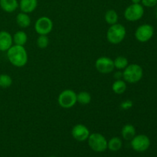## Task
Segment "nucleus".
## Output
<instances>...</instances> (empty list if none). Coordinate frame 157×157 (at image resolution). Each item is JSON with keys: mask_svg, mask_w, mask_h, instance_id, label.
I'll return each instance as SVG.
<instances>
[{"mask_svg": "<svg viewBox=\"0 0 157 157\" xmlns=\"http://www.w3.org/2000/svg\"><path fill=\"white\" fill-rule=\"evenodd\" d=\"M12 39L14 44L24 46L27 43L28 35L24 31H18L12 35Z\"/></svg>", "mask_w": 157, "mask_h": 157, "instance_id": "17", "label": "nucleus"}, {"mask_svg": "<svg viewBox=\"0 0 157 157\" xmlns=\"http://www.w3.org/2000/svg\"><path fill=\"white\" fill-rule=\"evenodd\" d=\"M13 45L12 35L6 31L0 32V52H7Z\"/></svg>", "mask_w": 157, "mask_h": 157, "instance_id": "12", "label": "nucleus"}, {"mask_svg": "<svg viewBox=\"0 0 157 157\" xmlns=\"http://www.w3.org/2000/svg\"><path fill=\"white\" fill-rule=\"evenodd\" d=\"M141 3L144 7L153 8L157 5V0H142Z\"/></svg>", "mask_w": 157, "mask_h": 157, "instance_id": "25", "label": "nucleus"}, {"mask_svg": "<svg viewBox=\"0 0 157 157\" xmlns=\"http://www.w3.org/2000/svg\"><path fill=\"white\" fill-rule=\"evenodd\" d=\"M12 84V78L11 76L6 74L0 75V87L2 88H8Z\"/></svg>", "mask_w": 157, "mask_h": 157, "instance_id": "23", "label": "nucleus"}, {"mask_svg": "<svg viewBox=\"0 0 157 157\" xmlns=\"http://www.w3.org/2000/svg\"><path fill=\"white\" fill-rule=\"evenodd\" d=\"M58 103L62 108H71L77 104V94L71 89L62 90L58 95Z\"/></svg>", "mask_w": 157, "mask_h": 157, "instance_id": "4", "label": "nucleus"}, {"mask_svg": "<svg viewBox=\"0 0 157 157\" xmlns=\"http://www.w3.org/2000/svg\"><path fill=\"white\" fill-rule=\"evenodd\" d=\"M127 82L124 80L117 79L112 84V90L117 94H122L127 90Z\"/></svg>", "mask_w": 157, "mask_h": 157, "instance_id": "18", "label": "nucleus"}, {"mask_svg": "<svg viewBox=\"0 0 157 157\" xmlns=\"http://www.w3.org/2000/svg\"><path fill=\"white\" fill-rule=\"evenodd\" d=\"M104 20L110 25H114L118 21V14L113 9H109L104 15Z\"/></svg>", "mask_w": 157, "mask_h": 157, "instance_id": "20", "label": "nucleus"}, {"mask_svg": "<svg viewBox=\"0 0 157 157\" xmlns=\"http://www.w3.org/2000/svg\"><path fill=\"white\" fill-rule=\"evenodd\" d=\"M122 145V140H121V138L117 137V136L112 137L110 140L107 141V148H108L110 151H118V150H120L121 149Z\"/></svg>", "mask_w": 157, "mask_h": 157, "instance_id": "19", "label": "nucleus"}, {"mask_svg": "<svg viewBox=\"0 0 157 157\" xmlns=\"http://www.w3.org/2000/svg\"><path fill=\"white\" fill-rule=\"evenodd\" d=\"M7 58L9 62L17 67H22L28 63V53L24 46L13 44L7 51Z\"/></svg>", "mask_w": 157, "mask_h": 157, "instance_id": "1", "label": "nucleus"}, {"mask_svg": "<svg viewBox=\"0 0 157 157\" xmlns=\"http://www.w3.org/2000/svg\"><path fill=\"white\" fill-rule=\"evenodd\" d=\"M50 157H55V156H50Z\"/></svg>", "mask_w": 157, "mask_h": 157, "instance_id": "30", "label": "nucleus"}, {"mask_svg": "<svg viewBox=\"0 0 157 157\" xmlns=\"http://www.w3.org/2000/svg\"><path fill=\"white\" fill-rule=\"evenodd\" d=\"M115 68L118 70H124L129 64L128 59L124 56H118L113 60Z\"/></svg>", "mask_w": 157, "mask_h": 157, "instance_id": "22", "label": "nucleus"}, {"mask_svg": "<svg viewBox=\"0 0 157 157\" xmlns=\"http://www.w3.org/2000/svg\"><path fill=\"white\" fill-rule=\"evenodd\" d=\"M16 23L21 29H26L31 25V18L29 14L21 12L16 16Z\"/></svg>", "mask_w": 157, "mask_h": 157, "instance_id": "16", "label": "nucleus"}, {"mask_svg": "<svg viewBox=\"0 0 157 157\" xmlns=\"http://www.w3.org/2000/svg\"><path fill=\"white\" fill-rule=\"evenodd\" d=\"M156 18H157V10H156Z\"/></svg>", "mask_w": 157, "mask_h": 157, "instance_id": "29", "label": "nucleus"}, {"mask_svg": "<svg viewBox=\"0 0 157 157\" xmlns=\"http://www.w3.org/2000/svg\"><path fill=\"white\" fill-rule=\"evenodd\" d=\"M87 140L89 147L94 151L101 153L107 149V140L101 133H91L89 136Z\"/></svg>", "mask_w": 157, "mask_h": 157, "instance_id": "5", "label": "nucleus"}, {"mask_svg": "<svg viewBox=\"0 0 157 157\" xmlns=\"http://www.w3.org/2000/svg\"><path fill=\"white\" fill-rule=\"evenodd\" d=\"M133 104L130 100H127V101H124L121 103V107L124 110H128V109H130L132 107H133Z\"/></svg>", "mask_w": 157, "mask_h": 157, "instance_id": "26", "label": "nucleus"}, {"mask_svg": "<svg viewBox=\"0 0 157 157\" xmlns=\"http://www.w3.org/2000/svg\"><path fill=\"white\" fill-rule=\"evenodd\" d=\"M90 131L88 128L84 124H76L74 126L71 130V135L77 141L84 142L88 139L90 136Z\"/></svg>", "mask_w": 157, "mask_h": 157, "instance_id": "11", "label": "nucleus"}, {"mask_svg": "<svg viewBox=\"0 0 157 157\" xmlns=\"http://www.w3.org/2000/svg\"><path fill=\"white\" fill-rule=\"evenodd\" d=\"M121 135L126 140H131L136 136V129L132 124H125L121 130Z\"/></svg>", "mask_w": 157, "mask_h": 157, "instance_id": "15", "label": "nucleus"}, {"mask_svg": "<svg viewBox=\"0 0 157 157\" xmlns=\"http://www.w3.org/2000/svg\"><path fill=\"white\" fill-rule=\"evenodd\" d=\"M91 101V95L87 91H81L77 94V103L81 105H87Z\"/></svg>", "mask_w": 157, "mask_h": 157, "instance_id": "21", "label": "nucleus"}, {"mask_svg": "<svg viewBox=\"0 0 157 157\" xmlns=\"http://www.w3.org/2000/svg\"><path fill=\"white\" fill-rule=\"evenodd\" d=\"M114 77L117 78V79H121V77H123V73H121V72L117 71L116 74H115Z\"/></svg>", "mask_w": 157, "mask_h": 157, "instance_id": "27", "label": "nucleus"}, {"mask_svg": "<svg viewBox=\"0 0 157 157\" xmlns=\"http://www.w3.org/2000/svg\"><path fill=\"white\" fill-rule=\"evenodd\" d=\"M0 7L4 12L12 13L18 8V0H0Z\"/></svg>", "mask_w": 157, "mask_h": 157, "instance_id": "14", "label": "nucleus"}, {"mask_svg": "<svg viewBox=\"0 0 157 157\" xmlns=\"http://www.w3.org/2000/svg\"><path fill=\"white\" fill-rule=\"evenodd\" d=\"M154 35V28L150 24L140 25L135 31V38L138 41L145 43L150 41Z\"/></svg>", "mask_w": 157, "mask_h": 157, "instance_id": "7", "label": "nucleus"}, {"mask_svg": "<svg viewBox=\"0 0 157 157\" xmlns=\"http://www.w3.org/2000/svg\"><path fill=\"white\" fill-rule=\"evenodd\" d=\"M141 1L142 0H131L132 3H133V4H140V3H141Z\"/></svg>", "mask_w": 157, "mask_h": 157, "instance_id": "28", "label": "nucleus"}, {"mask_svg": "<svg viewBox=\"0 0 157 157\" xmlns=\"http://www.w3.org/2000/svg\"><path fill=\"white\" fill-rule=\"evenodd\" d=\"M37 46L41 49H44L48 46L49 44V38L47 35H40L38 37L36 41Z\"/></svg>", "mask_w": 157, "mask_h": 157, "instance_id": "24", "label": "nucleus"}, {"mask_svg": "<svg viewBox=\"0 0 157 157\" xmlns=\"http://www.w3.org/2000/svg\"><path fill=\"white\" fill-rule=\"evenodd\" d=\"M95 67L99 73L104 74V75L111 73L115 68L113 60L106 56L100 57L96 60Z\"/></svg>", "mask_w": 157, "mask_h": 157, "instance_id": "9", "label": "nucleus"}, {"mask_svg": "<svg viewBox=\"0 0 157 157\" xmlns=\"http://www.w3.org/2000/svg\"><path fill=\"white\" fill-rule=\"evenodd\" d=\"M54 24L52 20L47 16L40 17L35 24V30L38 35H48L52 32Z\"/></svg>", "mask_w": 157, "mask_h": 157, "instance_id": "8", "label": "nucleus"}, {"mask_svg": "<svg viewBox=\"0 0 157 157\" xmlns=\"http://www.w3.org/2000/svg\"><path fill=\"white\" fill-rule=\"evenodd\" d=\"M122 73L124 81L130 84L139 82L144 76V70L138 64H128Z\"/></svg>", "mask_w": 157, "mask_h": 157, "instance_id": "3", "label": "nucleus"}, {"mask_svg": "<svg viewBox=\"0 0 157 157\" xmlns=\"http://www.w3.org/2000/svg\"><path fill=\"white\" fill-rule=\"evenodd\" d=\"M144 15V7L142 5L132 3L126 8L124 11V18L129 21H136L143 18Z\"/></svg>", "mask_w": 157, "mask_h": 157, "instance_id": "6", "label": "nucleus"}, {"mask_svg": "<svg viewBox=\"0 0 157 157\" xmlns=\"http://www.w3.org/2000/svg\"><path fill=\"white\" fill-rule=\"evenodd\" d=\"M127 35L126 28L123 25L116 23L112 25L107 30L106 37L107 40L112 44H118L122 42Z\"/></svg>", "mask_w": 157, "mask_h": 157, "instance_id": "2", "label": "nucleus"}, {"mask_svg": "<svg viewBox=\"0 0 157 157\" xmlns=\"http://www.w3.org/2000/svg\"><path fill=\"white\" fill-rule=\"evenodd\" d=\"M131 147L135 151L144 152L149 149L150 146V140L147 135H136L131 140Z\"/></svg>", "mask_w": 157, "mask_h": 157, "instance_id": "10", "label": "nucleus"}, {"mask_svg": "<svg viewBox=\"0 0 157 157\" xmlns=\"http://www.w3.org/2000/svg\"><path fill=\"white\" fill-rule=\"evenodd\" d=\"M21 12L25 13H32L38 6V0H20L18 3Z\"/></svg>", "mask_w": 157, "mask_h": 157, "instance_id": "13", "label": "nucleus"}]
</instances>
